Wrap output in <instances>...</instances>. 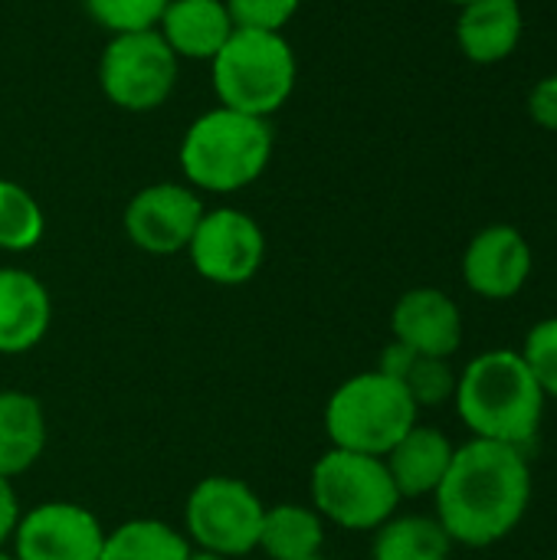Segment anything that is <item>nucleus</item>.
<instances>
[{"label": "nucleus", "instance_id": "obj_1", "mask_svg": "<svg viewBox=\"0 0 557 560\" xmlns=\"http://www.w3.org/2000/svg\"><path fill=\"white\" fill-rule=\"evenodd\" d=\"M433 499L437 522L453 545L492 548L522 525L532 505V466L519 446L473 436L456 446Z\"/></svg>", "mask_w": 557, "mask_h": 560}, {"label": "nucleus", "instance_id": "obj_2", "mask_svg": "<svg viewBox=\"0 0 557 560\" xmlns=\"http://www.w3.org/2000/svg\"><path fill=\"white\" fill-rule=\"evenodd\" d=\"M545 394L512 348H496L473 358L456 377V413L476 440L525 446L535 440L545 417Z\"/></svg>", "mask_w": 557, "mask_h": 560}, {"label": "nucleus", "instance_id": "obj_3", "mask_svg": "<svg viewBox=\"0 0 557 560\" xmlns=\"http://www.w3.org/2000/svg\"><path fill=\"white\" fill-rule=\"evenodd\" d=\"M272 158V128L266 118L233 108H210L190 121L181 138V171L194 190L236 194L263 177Z\"/></svg>", "mask_w": 557, "mask_h": 560}, {"label": "nucleus", "instance_id": "obj_4", "mask_svg": "<svg viewBox=\"0 0 557 560\" xmlns=\"http://www.w3.org/2000/svg\"><path fill=\"white\" fill-rule=\"evenodd\" d=\"M213 92L223 108L266 118L276 115L295 92V49L282 33L233 30L223 49L210 59Z\"/></svg>", "mask_w": 557, "mask_h": 560}, {"label": "nucleus", "instance_id": "obj_5", "mask_svg": "<svg viewBox=\"0 0 557 560\" xmlns=\"http://www.w3.org/2000/svg\"><path fill=\"white\" fill-rule=\"evenodd\" d=\"M420 410L410 394L381 371L348 377L325 404V430L335 450L387 456L417 423Z\"/></svg>", "mask_w": 557, "mask_h": 560}, {"label": "nucleus", "instance_id": "obj_6", "mask_svg": "<svg viewBox=\"0 0 557 560\" xmlns=\"http://www.w3.org/2000/svg\"><path fill=\"white\" fill-rule=\"evenodd\" d=\"M309 495L322 522L348 532H378L387 518L397 515L401 505V492L381 456L335 446L312 466Z\"/></svg>", "mask_w": 557, "mask_h": 560}, {"label": "nucleus", "instance_id": "obj_7", "mask_svg": "<svg viewBox=\"0 0 557 560\" xmlns=\"http://www.w3.org/2000/svg\"><path fill=\"white\" fill-rule=\"evenodd\" d=\"M177 69L181 59L171 52L158 30L118 33L98 56V89L115 108L144 115L171 98Z\"/></svg>", "mask_w": 557, "mask_h": 560}, {"label": "nucleus", "instance_id": "obj_8", "mask_svg": "<svg viewBox=\"0 0 557 560\" xmlns=\"http://www.w3.org/2000/svg\"><path fill=\"white\" fill-rule=\"evenodd\" d=\"M266 505L259 495L233 476L200 479L184 509V528L190 548H204L213 555L236 560L259 548Z\"/></svg>", "mask_w": 557, "mask_h": 560}, {"label": "nucleus", "instance_id": "obj_9", "mask_svg": "<svg viewBox=\"0 0 557 560\" xmlns=\"http://www.w3.org/2000/svg\"><path fill=\"white\" fill-rule=\"evenodd\" d=\"M187 256L200 279L213 285H243L266 262V233L250 213L236 207H213L204 210Z\"/></svg>", "mask_w": 557, "mask_h": 560}, {"label": "nucleus", "instance_id": "obj_10", "mask_svg": "<svg viewBox=\"0 0 557 560\" xmlns=\"http://www.w3.org/2000/svg\"><path fill=\"white\" fill-rule=\"evenodd\" d=\"M204 210L207 207L190 184L161 180V184L141 187L128 200V207L121 213V226H125V236L141 253L174 256L190 246V236H194Z\"/></svg>", "mask_w": 557, "mask_h": 560}, {"label": "nucleus", "instance_id": "obj_11", "mask_svg": "<svg viewBox=\"0 0 557 560\" xmlns=\"http://www.w3.org/2000/svg\"><path fill=\"white\" fill-rule=\"evenodd\" d=\"M10 541L16 560H98L105 528L76 502H43L20 515Z\"/></svg>", "mask_w": 557, "mask_h": 560}, {"label": "nucleus", "instance_id": "obj_12", "mask_svg": "<svg viewBox=\"0 0 557 560\" xmlns=\"http://www.w3.org/2000/svg\"><path fill=\"white\" fill-rule=\"evenodd\" d=\"M532 246L512 223L483 226L463 249V282L489 302L515 299L532 276Z\"/></svg>", "mask_w": 557, "mask_h": 560}, {"label": "nucleus", "instance_id": "obj_13", "mask_svg": "<svg viewBox=\"0 0 557 560\" xmlns=\"http://www.w3.org/2000/svg\"><path fill=\"white\" fill-rule=\"evenodd\" d=\"M394 341L427 354V358H453L463 345V312L460 305L433 285H417L404 292L391 312Z\"/></svg>", "mask_w": 557, "mask_h": 560}, {"label": "nucleus", "instance_id": "obj_14", "mask_svg": "<svg viewBox=\"0 0 557 560\" xmlns=\"http://www.w3.org/2000/svg\"><path fill=\"white\" fill-rule=\"evenodd\" d=\"M53 322L46 285L16 266H0V354L33 351Z\"/></svg>", "mask_w": 557, "mask_h": 560}, {"label": "nucleus", "instance_id": "obj_15", "mask_svg": "<svg viewBox=\"0 0 557 560\" xmlns=\"http://www.w3.org/2000/svg\"><path fill=\"white\" fill-rule=\"evenodd\" d=\"M525 30V13L519 0H473L460 7L456 46L476 66H496L509 59Z\"/></svg>", "mask_w": 557, "mask_h": 560}, {"label": "nucleus", "instance_id": "obj_16", "mask_svg": "<svg viewBox=\"0 0 557 560\" xmlns=\"http://www.w3.org/2000/svg\"><path fill=\"white\" fill-rule=\"evenodd\" d=\"M227 0H171L161 13L158 33L177 59L210 62L233 36Z\"/></svg>", "mask_w": 557, "mask_h": 560}, {"label": "nucleus", "instance_id": "obj_17", "mask_svg": "<svg viewBox=\"0 0 557 560\" xmlns=\"http://www.w3.org/2000/svg\"><path fill=\"white\" fill-rule=\"evenodd\" d=\"M456 446L450 443V436L437 427L427 423H414L397 443L394 450L384 456V466L401 492V499H423L433 495L453 463Z\"/></svg>", "mask_w": 557, "mask_h": 560}, {"label": "nucleus", "instance_id": "obj_18", "mask_svg": "<svg viewBox=\"0 0 557 560\" xmlns=\"http://www.w3.org/2000/svg\"><path fill=\"white\" fill-rule=\"evenodd\" d=\"M46 450V413L33 394L0 390V476H23Z\"/></svg>", "mask_w": 557, "mask_h": 560}, {"label": "nucleus", "instance_id": "obj_19", "mask_svg": "<svg viewBox=\"0 0 557 560\" xmlns=\"http://www.w3.org/2000/svg\"><path fill=\"white\" fill-rule=\"evenodd\" d=\"M378 371L394 377L410 394L417 410L450 404L453 394H456V377H460L450 368V358H427V354H417V351H410V348H404L397 341H391L384 348Z\"/></svg>", "mask_w": 557, "mask_h": 560}, {"label": "nucleus", "instance_id": "obj_20", "mask_svg": "<svg viewBox=\"0 0 557 560\" xmlns=\"http://www.w3.org/2000/svg\"><path fill=\"white\" fill-rule=\"evenodd\" d=\"M325 522L312 505H272L263 515L259 551L272 560H309L322 555Z\"/></svg>", "mask_w": 557, "mask_h": 560}, {"label": "nucleus", "instance_id": "obj_21", "mask_svg": "<svg viewBox=\"0 0 557 560\" xmlns=\"http://www.w3.org/2000/svg\"><path fill=\"white\" fill-rule=\"evenodd\" d=\"M453 541L437 515H394L374 532L371 560H450Z\"/></svg>", "mask_w": 557, "mask_h": 560}, {"label": "nucleus", "instance_id": "obj_22", "mask_svg": "<svg viewBox=\"0 0 557 560\" xmlns=\"http://www.w3.org/2000/svg\"><path fill=\"white\" fill-rule=\"evenodd\" d=\"M190 541L154 518H135L105 532L98 560H187Z\"/></svg>", "mask_w": 557, "mask_h": 560}, {"label": "nucleus", "instance_id": "obj_23", "mask_svg": "<svg viewBox=\"0 0 557 560\" xmlns=\"http://www.w3.org/2000/svg\"><path fill=\"white\" fill-rule=\"evenodd\" d=\"M46 217L36 197L16 184L0 177V249L3 253H26L43 240Z\"/></svg>", "mask_w": 557, "mask_h": 560}, {"label": "nucleus", "instance_id": "obj_24", "mask_svg": "<svg viewBox=\"0 0 557 560\" xmlns=\"http://www.w3.org/2000/svg\"><path fill=\"white\" fill-rule=\"evenodd\" d=\"M171 0H82L85 13L108 30L112 36L118 33H141V30H158L161 13Z\"/></svg>", "mask_w": 557, "mask_h": 560}, {"label": "nucleus", "instance_id": "obj_25", "mask_svg": "<svg viewBox=\"0 0 557 560\" xmlns=\"http://www.w3.org/2000/svg\"><path fill=\"white\" fill-rule=\"evenodd\" d=\"M519 354L532 371L535 384L542 387V394L557 400V315L542 318L529 328Z\"/></svg>", "mask_w": 557, "mask_h": 560}, {"label": "nucleus", "instance_id": "obj_26", "mask_svg": "<svg viewBox=\"0 0 557 560\" xmlns=\"http://www.w3.org/2000/svg\"><path fill=\"white\" fill-rule=\"evenodd\" d=\"M299 3L302 0H227V10L236 30L282 33L299 13Z\"/></svg>", "mask_w": 557, "mask_h": 560}, {"label": "nucleus", "instance_id": "obj_27", "mask_svg": "<svg viewBox=\"0 0 557 560\" xmlns=\"http://www.w3.org/2000/svg\"><path fill=\"white\" fill-rule=\"evenodd\" d=\"M529 118L542 128V131H555L557 135V72L538 79L529 92Z\"/></svg>", "mask_w": 557, "mask_h": 560}, {"label": "nucleus", "instance_id": "obj_28", "mask_svg": "<svg viewBox=\"0 0 557 560\" xmlns=\"http://www.w3.org/2000/svg\"><path fill=\"white\" fill-rule=\"evenodd\" d=\"M20 502H16V492L10 486V479L0 476V548L13 538V528L20 522Z\"/></svg>", "mask_w": 557, "mask_h": 560}, {"label": "nucleus", "instance_id": "obj_29", "mask_svg": "<svg viewBox=\"0 0 557 560\" xmlns=\"http://www.w3.org/2000/svg\"><path fill=\"white\" fill-rule=\"evenodd\" d=\"M187 560H230V558H223V555H213V551H204V548H190Z\"/></svg>", "mask_w": 557, "mask_h": 560}, {"label": "nucleus", "instance_id": "obj_30", "mask_svg": "<svg viewBox=\"0 0 557 560\" xmlns=\"http://www.w3.org/2000/svg\"><path fill=\"white\" fill-rule=\"evenodd\" d=\"M0 560H16V558H13V555H10L7 548H0Z\"/></svg>", "mask_w": 557, "mask_h": 560}, {"label": "nucleus", "instance_id": "obj_31", "mask_svg": "<svg viewBox=\"0 0 557 560\" xmlns=\"http://www.w3.org/2000/svg\"><path fill=\"white\" fill-rule=\"evenodd\" d=\"M446 3H456V7H463V3H473V0H446Z\"/></svg>", "mask_w": 557, "mask_h": 560}, {"label": "nucleus", "instance_id": "obj_32", "mask_svg": "<svg viewBox=\"0 0 557 560\" xmlns=\"http://www.w3.org/2000/svg\"><path fill=\"white\" fill-rule=\"evenodd\" d=\"M309 560H322V555H318V558H309Z\"/></svg>", "mask_w": 557, "mask_h": 560}]
</instances>
